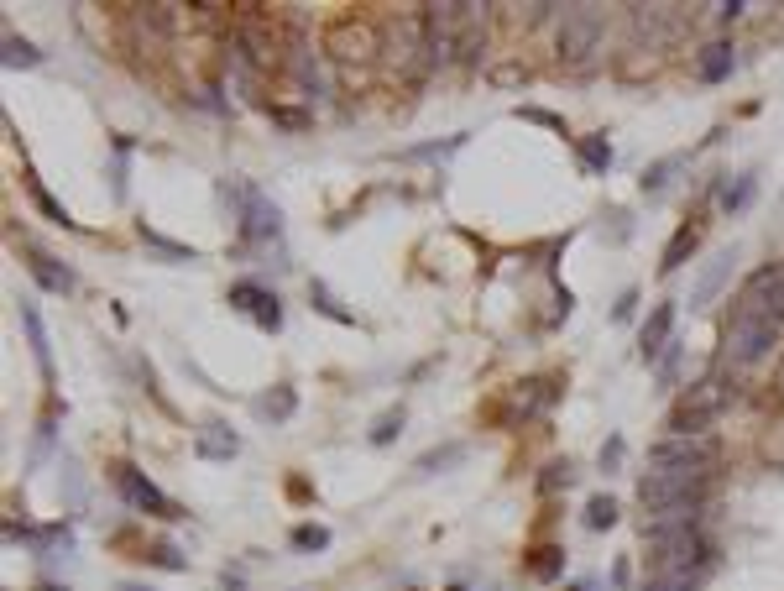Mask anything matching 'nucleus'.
<instances>
[{"label": "nucleus", "instance_id": "1", "mask_svg": "<svg viewBox=\"0 0 784 591\" xmlns=\"http://www.w3.org/2000/svg\"><path fill=\"white\" fill-rule=\"evenodd\" d=\"M722 403H727L722 377H701V382H690V388L680 393V403L670 408V435H711L706 424L722 414Z\"/></svg>", "mask_w": 784, "mask_h": 591}, {"label": "nucleus", "instance_id": "2", "mask_svg": "<svg viewBox=\"0 0 784 591\" xmlns=\"http://www.w3.org/2000/svg\"><path fill=\"white\" fill-rule=\"evenodd\" d=\"M649 466L711 476V466H717V435H664L659 445H649Z\"/></svg>", "mask_w": 784, "mask_h": 591}, {"label": "nucleus", "instance_id": "3", "mask_svg": "<svg viewBox=\"0 0 784 591\" xmlns=\"http://www.w3.org/2000/svg\"><path fill=\"white\" fill-rule=\"evenodd\" d=\"M706 476L701 471H643L638 476V503L643 508H675V503H701Z\"/></svg>", "mask_w": 784, "mask_h": 591}, {"label": "nucleus", "instance_id": "4", "mask_svg": "<svg viewBox=\"0 0 784 591\" xmlns=\"http://www.w3.org/2000/svg\"><path fill=\"white\" fill-rule=\"evenodd\" d=\"M779 340V325L774 320H758V314H732L727 325V361L732 367H758Z\"/></svg>", "mask_w": 784, "mask_h": 591}, {"label": "nucleus", "instance_id": "5", "mask_svg": "<svg viewBox=\"0 0 784 591\" xmlns=\"http://www.w3.org/2000/svg\"><path fill=\"white\" fill-rule=\"evenodd\" d=\"M225 194L241 204V236H246L251 246L283 236V215H278V204H272L262 189H251V184H225Z\"/></svg>", "mask_w": 784, "mask_h": 591}, {"label": "nucleus", "instance_id": "6", "mask_svg": "<svg viewBox=\"0 0 784 591\" xmlns=\"http://www.w3.org/2000/svg\"><path fill=\"white\" fill-rule=\"evenodd\" d=\"M460 58V6H424V68H450Z\"/></svg>", "mask_w": 784, "mask_h": 591}, {"label": "nucleus", "instance_id": "7", "mask_svg": "<svg viewBox=\"0 0 784 591\" xmlns=\"http://www.w3.org/2000/svg\"><path fill=\"white\" fill-rule=\"evenodd\" d=\"M602 27H607L602 6H565V16H560V37H555L560 58H586V53H596V42H602Z\"/></svg>", "mask_w": 784, "mask_h": 591}, {"label": "nucleus", "instance_id": "8", "mask_svg": "<svg viewBox=\"0 0 784 591\" xmlns=\"http://www.w3.org/2000/svg\"><path fill=\"white\" fill-rule=\"evenodd\" d=\"M230 309L251 314L257 330H267V335L283 330V299H278V293H267V288H257V283H236V288H230Z\"/></svg>", "mask_w": 784, "mask_h": 591}, {"label": "nucleus", "instance_id": "9", "mask_svg": "<svg viewBox=\"0 0 784 591\" xmlns=\"http://www.w3.org/2000/svg\"><path fill=\"white\" fill-rule=\"evenodd\" d=\"M115 487H121V497H126L131 508H142V513H157V518H178V508H173L168 497L157 492V487L147 482V476L136 471V466H115Z\"/></svg>", "mask_w": 784, "mask_h": 591}, {"label": "nucleus", "instance_id": "10", "mask_svg": "<svg viewBox=\"0 0 784 591\" xmlns=\"http://www.w3.org/2000/svg\"><path fill=\"white\" fill-rule=\"evenodd\" d=\"M236 450H241V435L225 419H204L199 424V435H194V456L199 461H230Z\"/></svg>", "mask_w": 784, "mask_h": 591}, {"label": "nucleus", "instance_id": "11", "mask_svg": "<svg viewBox=\"0 0 784 591\" xmlns=\"http://www.w3.org/2000/svg\"><path fill=\"white\" fill-rule=\"evenodd\" d=\"M670 340H675V304H659L649 320H643V330H638L643 361H659L664 351H670Z\"/></svg>", "mask_w": 784, "mask_h": 591}, {"label": "nucleus", "instance_id": "12", "mask_svg": "<svg viewBox=\"0 0 784 591\" xmlns=\"http://www.w3.org/2000/svg\"><path fill=\"white\" fill-rule=\"evenodd\" d=\"M732 262H737V246H722V252L706 262V272L696 278V288H690V309H706L711 299H717V293H722V283L732 278Z\"/></svg>", "mask_w": 784, "mask_h": 591}, {"label": "nucleus", "instance_id": "13", "mask_svg": "<svg viewBox=\"0 0 784 591\" xmlns=\"http://www.w3.org/2000/svg\"><path fill=\"white\" fill-rule=\"evenodd\" d=\"M330 53L335 58H372L377 53V32L356 27V21H340V27L330 32Z\"/></svg>", "mask_w": 784, "mask_h": 591}, {"label": "nucleus", "instance_id": "14", "mask_svg": "<svg viewBox=\"0 0 784 591\" xmlns=\"http://www.w3.org/2000/svg\"><path fill=\"white\" fill-rule=\"evenodd\" d=\"M487 11L492 6H460V58L466 63L487 53Z\"/></svg>", "mask_w": 784, "mask_h": 591}, {"label": "nucleus", "instance_id": "15", "mask_svg": "<svg viewBox=\"0 0 784 591\" xmlns=\"http://www.w3.org/2000/svg\"><path fill=\"white\" fill-rule=\"evenodd\" d=\"M732 68H737V48H732V42H706V48L696 53V74H701L706 84L732 79Z\"/></svg>", "mask_w": 784, "mask_h": 591}, {"label": "nucleus", "instance_id": "16", "mask_svg": "<svg viewBox=\"0 0 784 591\" xmlns=\"http://www.w3.org/2000/svg\"><path fill=\"white\" fill-rule=\"evenodd\" d=\"M27 267H32V278H37L42 288H48V293H74V272H68L58 257L32 252V262H27Z\"/></svg>", "mask_w": 784, "mask_h": 591}, {"label": "nucleus", "instance_id": "17", "mask_svg": "<svg viewBox=\"0 0 784 591\" xmlns=\"http://www.w3.org/2000/svg\"><path fill=\"white\" fill-rule=\"evenodd\" d=\"M288 74L309 89V95H319L325 89V68H319V58L304 48V42H293V53H288Z\"/></svg>", "mask_w": 784, "mask_h": 591}, {"label": "nucleus", "instance_id": "18", "mask_svg": "<svg viewBox=\"0 0 784 591\" xmlns=\"http://www.w3.org/2000/svg\"><path fill=\"white\" fill-rule=\"evenodd\" d=\"M21 325H27V340H32V356H37L42 377H53V346H48V330H42V314H37L32 304H21Z\"/></svg>", "mask_w": 784, "mask_h": 591}, {"label": "nucleus", "instance_id": "19", "mask_svg": "<svg viewBox=\"0 0 784 591\" xmlns=\"http://www.w3.org/2000/svg\"><path fill=\"white\" fill-rule=\"evenodd\" d=\"M696 246H701V231H696V225H680V231L670 236V246H664V257H659V272H680Z\"/></svg>", "mask_w": 784, "mask_h": 591}, {"label": "nucleus", "instance_id": "20", "mask_svg": "<svg viewBox=\"0 0 784 591\" xmlns=\"http://www.w3.org/2000/svg\"><path fill=\"white\" fill-rule=\"evenodd\" d=\"M575 157H581L586 173L602 178L612 168V142H607V136H581V142H575Z\"/></svg>", "mask_w": 784, "mask_h": 591}, {"label": "nucleus", "instance_id": "21", "mask_svg": "<svg viewBox=\"0 0 784 591\" xmlns=\"http://www.w3.org/2000/svg\"><path fill=\"white\" fill-rule=\"evenodd\" d=\"M293 408H298V393L288 388V382H278L267 398H257V414L262 419H293Z\"/></svg>", "mask_w": 784, "mask_h": 591}, {"label": "nucleus", "instance_id": "22", "mask_svg": "<svg viewBox=\"0 0 784 591\" xmlns=\"http://www.w3.org/2000/svg\"><path fill=\"white\" fill-rule=\"evenodd\" d=\"M21 184H27V194H32V204H37V210H42V215H48L53 225H63V231H74V220H68V210H63V204H58V199H53L48 189H42V184H37V178H32V173H27V178H21Z\"/></svg>", "mask_w": 784, "mask_h": 591}, {"label": "nucleus", "instance_id": "23", "mask_svg": "<svg viewBox=\"0 0 784 591\" xmlns=\"http://www.w3.org/2000/svg\"><path fill=\"white\" fill-rule=\"evenodd\" d=\"M466 461V445H445V450H429V456H419V476H434V471H445V466H460Z\"/></svg>", "mask_w": 784, "mask_h": 591}, {"label": "nucleus", "instance_id": "24", "mask_svg": "<svg viewBox=\"0 0 784 591\" xmlns=\"http://www.w3.org/2000/svg\"><path fill=\"white\" fill-rule=\"evenodd\" d=\"M42 63V53L32 48L27 37H16V32H6V68H37Z\"/></svg>", "mask_w": 784, "mask_h": 591}, {"label": "nucleus", "instance_id": "25", "mask_svg": "<svg viewBox=\"0 0 784 591\" xmlns=\"http://www.w3.org/2000/svg\"><path fill=\"white\" fill-rule=\"evenodd\" d=\"M701 576H680V571H654L649 581H643L638 591H696Z\"/></svg>", "mask_w": 784, "mask_h": 591}, {"label": "nucleus", "instance_id": "26", "mask_svg": "<svg viewBox=\"0 0 784 591\" xmlns=\"http://www.w3.org/2000/svg\"><path fill=\"white\" fill-rule=\"evenodd\" d=\"M612 524H617V503H612L607 492H602V497H591V503H586V529L602 534V529H612Z\"/></svg>", "mask_w": 784, "mask_h": 591}, {"label": "nucleus", "instance_id": "27", "mask_svg": "<svg viewBox=\"0 0 784 591\" xmlns=\"http://www.w3.org/2000/svg\"><path fill=\"white\" fill-rule=\"evenodd\" d=\"M753 189H758L753 173H737L732 184H722V210H743V204L753 199Z\"/></svg>", "mask_w": 784, "mask_h": 591}, {"label": "nucleus", "instance_id": "28", "mask_svg": "<svg viewBox=\"0 0 784 591\" xmlns=\"http://www.w3.org/2000/svg\"><path fill=\"white\" fill-rule=\"evenodd\" d=\"M570 482H575V466H570V461H555V466H544L539 492H544V497H555V492H565Z\"/></svg>", "mask_w": 784, "mask_h": 591}, {"label": "nucleus", "instance_id": "29", "mask_svg": "<svg viewBox=\"0 0 784 591\" xmlns=\"http://www.w3.org/2000/svg\"><path fill=\"white\" fill-rule=\"evenodd\" d=\"M309 299H314V309H319V314H330L335 325H356V314H345V309L330 299V288H325V283H314V288H309Z\"/></svg>", "mask_w": 784, "mask_h": 591}, {"label": "nucleus", "instance_id": "30", "mask_svg": "<svg viewBox=\"0 0 784 591\" xmlns=\"http://www.w3.org/2000/svg\"><path fill=\"white\" fill-rule=\"evenodd\" d=\"M685 163V157H664V163H654V168H643V194H659L664 184H670V173Z\"/></svg>", "mask_w": 784, "mask_h": 591}, {"label": "nucleus", "instance_id": "31", "mask_svg": "<svg viewBox=\"0 0 784 591\" xmlns=\"http://www.w3.org/2000/svg\"><path fill=\"white\" fill-rule=\"evenodd\" d=\"M403 429V408H387V414H377V424H372V445H392V435Z\"/></svg>", "mask_w": 784, "mask_h": 591}, {"label": "nucleus", "instance_id": "32", "mask_svg": "<svg viewBox=\"0 0 784 591\" xmlns=\"http://www.w3.org/2000/svg\"><path fill=\"white\" fill-rule=\"evenodd\" d=\"M142 241H147V246H157V252H163V257H173V262H194V246H178V241H168V236L147 231V225H142Z\"/></svg>", "mask_w": 784, "mask_h": 591}, {"label": "nucleus", "instance_id": "33", "mask_svg": "<svg viewBox=\"0 0 784 591\" xmlns=\"http://www.w3.org/2000/svg\"><path fill=\"white\" fill-rule=\"evenodd\" d=\"M487 79H492L497 89H523V84H528V68H523V63H497Z\"/></svg>", "mask_w": 784, "mask_h": 591}, {"label": "nucleus", "instance_id": "34", "mask_svg": "<svg viewBox=\"0 0 784 591\" xmlns=\"http://www.w3.org/2000/svg\"><path fill=\"white\" fill-rule=\"evenodd\" d=\"M293 544H298V550H325V544H330V529H325V524H298V529H293Z\"/></svg>", "mask_w": 784, "mask_h": 591}, {"label": "nucleus", "instance_id": "35", "mask_svg": "<svg viewBox=\"0 0 784 591\" xmlns=\"http://www.w3.org/2000/svg\"><path fill=\"white\" fill-rule=\"evenodd\" d=\"M560 571H565V555H560V550H539V560H534V576H539V581H555Z\"/></svg>", "mask_w": 784, "mask_h": 591}, {"label": "nucleus", "instance_id": "36", "mask_svg": "<svg viewBox=\"0 0 784 591\" xmlns=\"http://www.w3.org/2000/svg\"><path fill=\"white\" fill-rule=\"evenodd\" d=\"M147 560H152V565H163V571H183V565H189V560H183V555L173 550V544H152Z\"/></svg>", "mask_w": 784, "mask_h": 591}, {"label": "nucleus", "instance_id": "37", "mask_svg": "<svg viewBox=\"0 0 784 591\" xmlns=\"http://www.w3.org/2000/svg\"><path fill=\"white\" fill-rule=\"evenodd\" d=\"M518 116H523V121H534V126H549V131H565V121H560V116H549V110H539V105H518Z\"/></svg>", "mask_w": 784, "mask_h": 591}, {"label": "nucleus", "instance_id": "38", "mask_svg": "<svg viewBox=\"0 0 784 591\" xmlns=\"http://www.w3.org/2000/svg\"><path fill=\"white\" fill-rule=\"evenodd\" d=\"M675 372H680V340H670V351L659 356V382H675Z\"/></svg>", "mask_w": 784, "mask_h": 591}, {"label": "nucleus", "instance_id": "39", "mask_svg": "<svg viewBox=\"0 0 784 591\" xmlns=\"http://www.w3.org/2000/svg\"><path fill=\"white\" fill-rule=\"evenodd\" d=\"M617 466H622V440H607V445H602V471L612 476Z\"/></svg>", "mask_w": 784, "mask_h": 591}, {"label": "nucleus", "instance_id": "40", "mask_svg": "<svg viewBox=\"0 0 784 591\" xmlns=\"http://www.w3.org/2000/svg\"><path fill=\"white\" fill-rule=\"evenodd\" d=\"M633 304H638V293L628 288V293H622V299H617V309H612V320H633Z\"/></svg>", "mask_w": 784, "mask_h": 591}, {"label": "nucleus", "instance_id": "41", "mask_svg": "<svg viewBox=\"0 0 784 591\" xmlns=\"http://www.w3.org/2000/svg\"><path fill=\"white\" fill-rule=\"evenodd\" d=\"M743 11H748L743 0H722V6H717V16H722V21H737V16H743Z\"/></svg>", "mask_w": 784, "mask_h": 591}, {"label": "nucleus", "instance_id": "42", "mask_svg": "<svg viewBox=\"0 0 784 591\" xmlns=\"http://www.w3.org/2000/svg\"><path fill=\"white\" fill-rule=\"evenodd\" d=\"M115 591H152V586H142V581H121V586H115Z\"/></svg>", "mask_w": 784, "mask_h": 591}, {"label": "nucleus", "instance_id": "43", "mask_svg": "<svg viewBox=\"0 0 784 591\" xmlns=\"http://www.w3.org/2000/svg\"><path fill=\"white\" fill-rule=\"evenodd\" d=\"M575 591H596V581H581V586H575Z\"/></svg>", "mask_w": 784, "mask_h": 591}, {"label": "nucleus", "instance_id": "44", "mask_svg": "<svg viewBox=\"0 0 784 591\" xmlns=\"http://www.w3.org/2000/svg\"><path fill=\"white\" fill-rule=\"evenodd\" d=\"M42 591H63V586H42Z\"/></svg>", "mask_w": 784, "mask_h": 591}]
</instances>
